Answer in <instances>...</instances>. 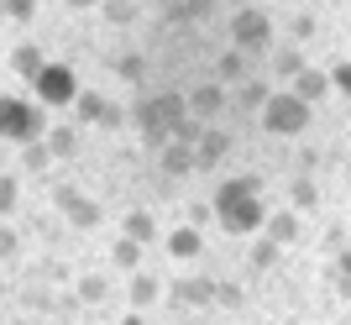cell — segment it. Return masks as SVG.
I'll return each instance as SVG.
<instances>
[{
	"instance_id": "1",
	"label": "cell",
	"mask_w": 351,
	"mask_h": 325,
	"mask_svg": "<svg viewBox=\"0 0 351 325\" xmlns=\"http://www.w3.org/2000/svg\"><path fill=\"white\" fill-rule=\"evenodd\" d=\"M47 136V121H43V105L21 100V95H0V142H43Z\"/></svg>"
},
{
	"instance_id": "2",
	"label": "cell",
	"mask_w": 351,
	"mask_h": 325,
	"mask_svg": "<svg viewBox=\"0 0 351 325\" xmlns=\"http://www.w3.org/2000/svg\"><path fill=\"white\" fill-rule=\"evenodd\" d=\"M257 116H263V132H267V136H304L309 116H315V105L299 100L293 89H273Z\"/></svg>"
},
{
	"instance_id": "3",
	"label": "cell",
	"mask_w": 351,
	"mask_h": 325,
	"mask_svg": "<svg viewBox=\"0 0 351 325\" xmlns=\"http://www.w3.org/2000/svg\"><path fill=\"white\" fill-rule=\"evenodd\" d=\"M215 221L226 226V237H252V231H263V221H267V205H263V194H247V200L215 205Z\"/></svg>"
},
{
	"instance_id": "4",
	"label": "cell",
	"mask_w": 351,
	"mask_h": 325,
	"mask_svg": "<svg viewBox=\"0 0 351 325\" xmlns=\"http://www.w3.org/2000/svg\"><path fill=\"white\" fill-rule=\"evenodd\" d=\"M32 89H37L43 105H73L79 100V74H73L69 63H47L43 74L32 79Z\"/></svg>"
},
{
	"instance_id": "5",
	"label": "cell",
	"mask_w": 351,
	"mask_h": 325,
	"mask_svg": "<svg viewBox=\"0 0 351 325\" xmlns=\"http://www.w3.org/2000/svg\"><path fill=\"white\" fill-rule=\"evenodd\" d=\"M267 43H273V21H267L257 5H247V11L231 16V47H241V53H263Z\"/></svg>"
},
{
	"instance_id": "6",
	"label": "cell",
	"mask_w": 351,
	"mask_h": 325,
	"mask_svg": "<svg viewBox=\"0 0 351 325\" xmlns=\"http://www.w3.org/2000/svg\"><path fill=\"white\" fill-rule=\"evenodd\" d=\"M132 126L142 132V142H147L152 152H162L168 142H173V126H168V116L158 110V100H152V95H142V100H136V110H132Z\"/></svg>"
},
{
	"instance_id": "7",
	"label": "cell",
	"mask_w": 351,
	"mask_h": 325,
	"mask_svg": "<svg viewBox=\"0 0 351 325\" xmlns=\"http://www.w3.org/2000/svg\"><path fill=\"white\" fill-rule=\"evenodd\" d=\"M73 110H79V121H89V126H126V110H121L116 100H105V95H95V89H79V100H73Z\"/></svg>"
},
{
	"instance_id": "8",
	"label": "cell",
	"mask_w": 351,
	"mask_h": 325,
	"mask_svg": "<svg viewBox=\"0 0 351 325\" xmlns=\"http://www.w3.org/2000/svg\"><path fill=\"white\" fill-rule=\"evenodd\" d=\"M53 200H58V210H63V221H69V226H79V231H95V226H100V205H95L89 194H79L73 184H63Z\"/></svg>"
},
{
	"instance_id": "9",
	"label": "cell",
	"mask_w": 351,
	"mask_h": 325,
	"mask_svg": "<svg viewBox=\"0 0 351 325\" xmlns=\"http://www.w3.org/2000/svg\"><path fill=\"white\" fill-rule=\"evenodd\" d=\"M226 100H231V95H226V84H194L189 89V116H220V110H226Z\"/></svg>"
},
{
	"instance_id": "10",
	"label": "cell",
	"mask_w": 351,
	"mask_h": 325,
	"mask_svg": "<svg viewBox=\"0 0 351 325\" xmlns=\"http://www.w3.org/2000/svg\"><path fill=\"white\" fill-rule=\"evenodd\" d=\"M158 158H162V173H168V178H184V173H194V168H199V152H194L189 142H168Z\"/></svg>"
},
{
	"instance_id": "11",
	"label": "cell",
	"mask_w": 351,
	"mask_h": 325,
	"mask_svg": "<svg viewBox=\"0 0 351 325\" xmlns=\"http://www.w3.org/2000/svg\"><path fill=\"white\" fill-rule=\"evenodd\" d=\"M194 152H199V168H215V162L231 152V132H220V126H205V132H199V142H194Z\"/></svg>"
},
{
	"instance_id": "12",
	"label": "cell",
	"mask_w": 351,
	"mask_h": 325,
	"mask_svg": "<svg viewBox=\"0 0 351 325\" xmlns=\"http://www.w3.org/2000/svg\"><path fill=\"white\" fill-rule=\"evenodd\" d=\"M263 237H267V241H278V247H289V241L299 237V210H267Z\"/></svg>"
},
{
	"instance_id": "13",
	"label": "cell",
	"mask_w": 351,
	"mask_h": 325,
	"mask_svg": "<svg viewBox=\"0 0 351 325\" xmlns=\"http://www.w3.org/2000/svg\"><path fill=\"white\" fill-rule=\"evenodd\" d=\"M199 252H205V237H199V226H178V231H168V257L189 263V257H199Z\"/></svg>"
},
{
	"instance_id": "14",
	"label": "cell",
	"mask_w": 351,
	"mask_h": 325,
	"mask_svg": "<svg viewBox=\"0 0 351 325\" xmlns=\"http://www.w3.org/2000/svg\"><path fill=\"white\" fill-rule=\"evenodd\" d=\"M11 69H16V74H21V79L32 84V79H37V74L47 69L43 47H37V43H16V47H11Z\"/></svg>"
},
{
	"instance_id": "15",
	"label": "cell",
	"mask_w": 351,
	"mask_h": 325,
	"mask_svg": "<svg viewBox=\"0 0 351 325\" xmlns=\"http://www.w3.org/2000/svg\"><path fill=\"white\" fill-rule=\"evenodd\" d=\"M173 299H178V304H189V310H199V304L215 299V283H210V278H178L173 283Z\"/></svg>"
},
{
	"instance_id": "16",
	"label": "cell",
	"mask_w": 351,
	"mask_h": 325,
	"mask_svg": "<svg viewBox=\"0 0 351 325\" xmlns=\"http://www.w3.org/2000/svg\"><path fill=\"white\" fill-rule=\"evenodd\" d=\"M158 294H162V278H158V273H147V267H136V273H132V294H126V299H132V310H147Z\"/></svg>"
},
{
	"instance_id": "17",
	"label": "cell",
	"mask_w": 351,
	"mask_h": 325,
	"mask_svg": "<svg viewBox=\"0 0 351 325\" xmlns=\"http://www.w3.org/2000/svg\"><path fill=\"white\" fill-rule=\"evenodd\" d=\"M247 194H263V184L252 173H236V178H220V189H215L210 205H231V200H247Z\"/></svg>"
},
{
	"instance_id": "18",
	"label": "cell",
	"mask_w": 351,
	"mask_h": 325,
	"mask_svg": "<svg viewBox=\"0 0 351 325\" xmlns=\"http://www.w3.org/2000/svg\"><path fill=\"white\" fill-rule=\"evenodd\" d=\"M293 95H299V100H309V105H320L325 95H330V74H320V69H304V74L293 79Z\"/></svg>"
},
{
	"instance_id": "19",
	"label": "cell",
	"mask_w": 351,
	"mask_h": 325,
	"mask_svg": "<svg viewBox=\"0 0 351 325\" xmlns=\"http://www.w3.org/2000/svg\"><path fill=\"white\" fill-rule=\"evenodd\" d=\"M121 237H132V241H142V247H152V241H158V221H152V210H132V215H126V226H121Z\"/></svg>"
},
{
	"instance_id": "20",
	"label": "cell",
	"mask_w": 351,
	"mask_h": 325,
	"mask_svg": "<svg viewBox=\"0 0 351 325\" xmlns=\"http://www.w3.org/2000/svg\"><path fill=\"white\" fill-rule=\"evenodd\" d=\"M142 257H147V247H142V241H132V237H116V247H110V263H116V267L136 273V267H142Z\"/></svg>"
},
{
	"instance_id": "21",
	"label": "cell",
	"mask_w": 351,
	"mask_h": 325,
	"mask_svg": "<svg viewBox=\"0 0 351 325\" xmlns=\"http://www.w3.org/2000/svg\"><path fill=\"white\" fill-rule=\"evenodd\" d=\"M215 16V0H173L168 5V21H205Z\"/></svg>"
},
{
	"instance_id": "22",
	"label": "cell",
	"mask_w": 351,
	"mask_h": 325,
	"mask_svg": "<svg viewBox=\"0 0 351 325\" xmlns=\"http://www.w3.org/2000/svg\"><path fill=\"white\" fill-rule=\"evenodd\" d=\"M304 69H309V63H304L299 47H278V53H273V74H278V79H299Z\"/></svg>"
},
{
	"instance_id": "23",
	"label": "cell",
	"mask_w": 351,
	"mask_h": 325,
	"mask_svg": "<svg viewBox=\"0 0 351 325\" xmlns=\"http://www.w3.org/2000/svg\"><path fill=\"white\" fill-rule=\"evenodd\" d=\"M100 11H105L110 27H132L136 16H142V5H136V0H100Z\"/></svg>"
},
{
	"instance_id": "24",
	"label": "cell",
	"mask_w": 351,
	"mask_h": 325,
	"mask_svg": "<svg viewBox=\"0 0 351 325\" xmlns=\"http://www.w3.org/2000/svg\"><path fill=\"white\" fill-rule=\"evenodd\" d=\"M158 100V110L168 116V126H178V121L189 116V95H178V89H162V95H152Z\"/></svg>"
},
{
	"instance_id": "25",
	"label": "cell",
	"mask_w": 351,
	"mask_h": 325,
	"mask_svg": "<svg viewBox=\"0 0 351 325\" xmlns=\"http://www.w3.org/2000/svg\"><path fill=\"white\" fill-rule=\"evenodd\" d=\"M247 58H252V53H241V47H226V53L215 58L220 79H236V84H241V79H247Z\"/></svg>"
},
{
	"instance_id": "26",
	"label": "cell",
	"mask_w": 351,
	"mask_h": 325,
	"mask_svg": "<svg viewBox=\"0 0 351 325\" xmlns=\"http://www.w3.org/2000/svg\"><path fill=\"white\" fill-rule=\"evenodd\" d=\"M267 95H273V89L257 84V79H241V84H236V105H241V110H263Z\"/></svg>"
},
{
	"instance_id": "27",
	"label": "cell",
	"mask_w": 351,
	"mask_h": 325,
	"mask_svg": "<svg viewBox=\"0 0 351 325\" xmlns=\"http://www.w3.org/2000/svg\"><path fill=\"white\" fill-rule=\"evenodd\" d=\"M47 152H53V158H69L73 147H79V132H73V126H47Z\"/></svg>"
},
{
	"instance_id": "28",
	"label": "cell",
	"mask_w": 351,
	"mask_h": 325,
	"mask_svg": "<svg viewBox=\"0 0 351 325\" xmlns=\"http://www.w3.org/2000/svg\"><path fill=\"white\" fill-rule=\"evenodd\" d=\"M16 205H21V178H16V173H0V221L16 215Z\"/></svg>"
},
{
	"instance_id": "29",
	"label": "cell",
	"mask_w": 351,
	"mask_h": 325,
	"mask_svg": "<svg viewBox=\"0 0 351 325\" xmlns=\"http://www.w3.org/2000/svg\"><path fill=\"white\" fill-rule=\"evenodd\" d=\"M105 294H110V283H105V273H84V278H79V299H84V304H100Z\"/></svg>"
},
{
	"instance_id": "30",
	"label": "cell",
	"mask_w": 351,
	"mask_h": 325,
	"mask_svg": "<svg viewBox=\"0 0 351 325\" xmlns=\"http://www.w3.org/2000/svg\"><path fill=\"white\" fill-rule=\"evenodd\" d=\"M47 158H53V152H47V142H27V147H21V168H27V173H43Z\"/></svg>"
},
{
	"instance_id": "31",
	"label": "cell",
	"mask_w": 351,
	"mask_h": 325,
	"mask_svg": "<svg viewBox=\"0 0 351 325\" xmlns=\"http://www.w3.org/2000/svg\"><path fill=\"white\" fill-rule=\"evenodd\" d=\"M320 205V189H315V178H293V210H315Z\"/></svg>"
},
{
	"instance_id": "32",
	"label": "cell",
	"mask_w": 351,
	"mask_h": 325,
	"mask_svg": "<svg viewBox=\"0 0 351 325\" xmlns=\"http://www.w3.org/2000/svg\"><path fill=\"white\" fill-rule=\"evenodd\" d=\"M336 294H341V299L351 304V247H346V252L336 257Z\"/></svg>"
},
{
	"instance_id": "33",
	"label": "cell",
	"mask_w": 351,
	"mask_h": 325,
	"mask_svg": "<svg viewBox=\"0 0 351 325\" xmlns=\"http://www.w3.org/2000/svg\"><path fill=\"white\" fill-rule=\"evenodd\" d=\"M0 16H11V21H32V16H37V0H0Z\"/></svg>"
},
{
	"instance_id": "34",
	"label": "cell",
	"mask_w": 351,
	"mask_h": 325,
	"mask_svg": "<svg viewBox=\"0 0 351 325\" xmlns=\"http://www.w3.org/2000/svg\"><path fill=\"white\" fill-rule=\"evenodd\" d=\"M278 252H283L278 241H267V237H263L257 247H252V267H273V263H278Z\"/></svg>"
},
{
	"instance_id": "35",
	"label": "cell",
	"mask_w": 351,
	"mask_h": 325,
	"mask_svg": "<svg viewBox=\"0 0 351 325\" xmlns=\"http://www.w3.org/2000/svg\"><path fill=\"white\" fill-rule=\"evenodd\" d=\"M330 89L351 100V63H336V69H330Z\"/></svg>"
},
{
	"instance_id": "36",
	"label": "cell",
	"mask_w": 351,
	"mask_h": 325,
	"mask_svg": "<svg viewBox=\"0 0 351 325\" xmlns=\"http://www.w3.org/2000/svg\"><path fill=\"white\" fill-rule=\"evenodd\" d=\"M199 132H205V126L184 116V121H178V126H173V142H189V147H194V142H199Z\"/></svg>"
},
{
	"instance_id": "37",
	"label": "cell",
	"mask_w": 351,
	"mask_h": 325,
	"mask_svg": "<svg viewBox=\"0 0 351 325\" xmlns=\"http://www.w3.org/2000/svg\"><path fill=\"white\" fill-rule=\"evenodd\" d=\"M16 252H21V237H16L11 226H0V263H5V257H16Z\"/></svg>"
},
{
	"instance_id": "38",
	"label": "cell",
	"mask_w": 351,
	"mask_h": 325,
	"mask_svg": "<svg viewBox=\"0 0 351 325\" xmlns=\"http://www.w3.org/2000/svg\"><path fill=\"white\" fill-rule=\"evenodd\" d=\"M116 69H121V79H142V74H147V63L136 58V53H126V58H121Z\"/></svg>"
},
{
	"instance_id": "39",
	"label": "cell",
	"mask_w": 351,
	"mask_h": 325,
	"mask_svg": "<svg viewBox=\"0 0 351 325\" xmlns=\"http://www.w3.org/2000/svg\"><path fill=\"white\" fill-rule=\"evenodd\" d=\"M210 215H215V205H194V210H189V226H205Z\"/></svg>"
},
{
	"instance_id": "40",
	"label": "cell",
	"mask_w": 351,
	"mask_h": 325,
	"mask_svg": "<svg viewBox=\"0 0 351 325\" xmlns=\"http://www.w3.org/2000/svg\"><path fill=\"white\" fill-rule=\"evenodd\" d=\"M63 5H73V11H95L100 0H63Z\"/></svg>"
},
{
	"instance_id": "41",
	"label": "cell",
	"mask_w": 351,
	"mask_h": 325,
	"mask_svg": "<svg viewBox=\"0 0 351 325\" xmlns=\"http://www.w3.org/2000/svg\"><path fill=\"white\" fill-rule=\"evenodd\" d=\"M121 325H147V310H132V315H126Z\"/></svg>"
},
{
	"instance_id": "42",
	"label": "cell",
	"mask_w": 351,
	"mask_h": 325,
	"mask_svg": "<svg viewBox=\"0 0 351 325\" xmlns=\"http://www.w3.org/2000/svg\"><path fill=\"white\" fill-rule=\"evenodd\" d=\"M11 325H37V320H11Z\"/></svg>"
},
{
	"instance_id": "43",
	"label": "cell",
	"mask_w": 351,
	"mask_h": 325,
	"mask_svg": "<svg viewBox=\"0 0 351 325\" xmlns=\"http://www.w3.org/2000/svg\"><path fill=\"white\" fill-rule=\"evenodd\" d=\"M0 299H5V289H0Z\"/></svg>"
}]
</instances>
